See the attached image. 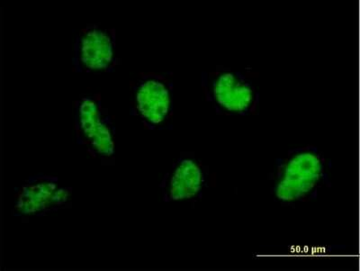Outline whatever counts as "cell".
I'll return each mask as SVG.
<instances>
[{
  "label": "cell",
  "mask_w": 360,
  "mask_h": 271,
  "mask_svg": "<svg viewBox=\"0 0 360 271\" xmlns=\"http://www.w3.org/2000/svg\"><path fill=\"white\" fill-rule=\"evenodd\" d=\"M56 186L53 184H41L24 189L19 199V208L25 213L41 210L56 200Z\"/></svg>",
  "instance_id": "52a82bcc"
},
{
  "label": "cell",
  "mask_w": 360,
  "mask_h": 271,
  "mask_svg": "<svg viewBox=\"0 0 360 271\" xmlns=\"http://www.w3.org/2000/svg\"><path fill=\"white\" fill-rule=\"evenodd\" d=\"M80 121L86 134L91 139L99 153L110 155L114 151L110 133L101 122L96 106L91 100L86 99L80 106Z\"/></svg>",
  "instance_id": "5b68a950"
},
{
  "label": "cell",
  "mask_w": 360,
  "mask_h": 271,
  "mask_svg": "<svg viewBox=\"0 0 360 271\" xmlns=\"http://www.w3.org/2000/svg\"><path fill=\"white\" fill-rule=\"evenodd\" d=\"M138 108L153 125L162 124L172 111V99L168 84L153 79L141 85L137 96Z\"/></svg>",
  "instance_id": "3957f363"
},
{
  "label": "cell",
  "mask_w": 360,
  "mask_h": 271,
  "mask_svg": "<svg viewBox=\"0 0 360 271\" xmlns=\"http://www.w3.org/2000/svg\"><path fill=\"white\" fill-rule=\"evenodd\" d=\"M332 164L314 145L294 148L276 160L271 194L283 205H297L317 198L330 186Z\"/></svg>",
  "instance_id": "6da1fadb"
},
{
  "label": "cell",
  "mask_w": 360,
  "mask_h": 271,
  "mask_svg": "<svg viewBox=\"0 0 360 271\" xmlns=\"http://www.w3.org/2000/svg\"><path fill=\"white\" fill-rule=\"evenodd\" d=\"M112 44L107 34L91 31L82 42V60L91 69H103L112 60Z\"/></svg>",
  "instance_id": "8992f818"
},
{
  "label": "cell",
  "mask_w": 360,
  "mask_h": 271,
  "mask_svg": "<svg viewBox=\"0 0 360 271\" xmlns=\"http://www.w3.org/2000/svg\"><path fill=\"white\" fill-rule=\"evenodd\" d=\"M252 77V73L221 67L205 77V94L221 115L256 114L260 95Z\"/></svg>",
  "instance_id": "7a4b0ae2"
},
{
  "label": "cell",
  "mask_w": 360,
  "mask_h": 271,
  "mask_svg": "<svg viewBox=\"0 0 360 271\" xmlns=\"http://www.w3.org/2000/svg\"><path fill=\"white\" fill-rule=\"evenodd\" d=\"M204 183L205 173L200 164L193 159H183L169 177V198L178 201L195 198L202 191Z\"/></svg>",
  "instance_id": "277c9868"
}]
</instances>
